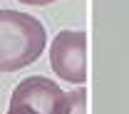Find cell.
Masks as SVG:
<instances>
[{
	"label": "cell",
	"mask_w": 129,
	"mask_h": 114,
	"mask_svg": "<svg viewBox=\"0 0 129 114\" xmlns=\"http://www.w3.org/2000/svg\"><path fill=\"white\" fill-rule=\"evenodd\" d=\"M47 45L37 17L20 10H0V72H15L32 65Z\"/></svg>",
	"instance_id": "6da1fadb"
},
{
	"label": "cell",
	"mask_w": 129,
	"mask_h": 114,
	"mask_svg": "<svg viewBox=\"0 0 129 114\" xmlns=\"http://www.w3.org/2000/svg\"><path fill=\"white\" fill-rule=\"evenodd\" d=\"M64 92L47 77H27L13 89L8 114H60Z\"/></svg>",
	"instance_id": "7a4b0ae2"
},
{
	"label": "cell",
	"mask_w": 129,
	"mask_h": 114,
	"mask_svg": "<svg viewBox=\"0 0 129 114\" xmlns=\"http://www.w3.org/2000/svg\"><path fill=\"white\" fill-rule=\"evenodd\" d=\"M50 65L57 77L75 84L87 82V35L82 30H62L50 45Z\"/></svg>",
	"instance_id": "3957f363"
},
{
	"label": "cell",
	"mask_w": 129,
	"mask_h": 114,
	"mask_svg": "<svg viewBox=\"0 0 129 114\" xmlns=\"http://www.w3.org/2000/svg\"><path fill=\"white\" fill-rule=\"evenodd\" d=\"M84 112H87V92L82 87L75 89V92H70V94H64L60 114H84Z\"/></svg>",
	"instance_id": "277c9868"
},
{
	"label": "cell",
	"mask_w": 129,
	"mask_h": 114,
	"mask_svg": "<svg viewBox=\"0 0 129 114\" xmlns=\"http://www.w3.org/2000/svg\"><path fill=\"white\" fill-rule=\"evenodd\" d=\"M20 3H25V5H50L55 0H20Z\"/></svg>",
	"instance_id": "5b68a950"
}]
</instances>
